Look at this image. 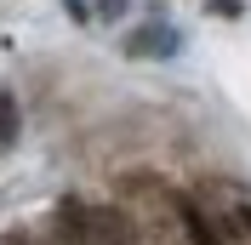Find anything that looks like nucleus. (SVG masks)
Returning <instances> with one entry per match:
<instances>
[{
	"label": "nucleus",
	"mask_w": 251,
	"mask_h": 245,
	"mask_svg": "<svg viewBox=\"0 0 251 245\" xmlns=\"http://www.w3.org/2000/svg\"><path fill=\"white\" fill-rule=\"evenodd\" d=\"M51 240L63 245H92V205L75 194H63L57 205H51Z\"/></svg>",
	"instance_id": "f257e3e1"
},
{
	"label": "nucleus",
	"mask_w": 251,
	"mask_h": 245,
	"mask_svg": "<svg viewBox=\"0 0 251 245\" xmlns=\"http://www.w3.org/2000/svg\"><path fill=\"white\" fill-rule=\"evenodd\" d=\"M92 245H143L126 205H92Z\"/></svg>",
	"instance_id": "f03ea898"
},
{
	"label": "nucleus",
	"mask_w": 251,
	"mask_h": 245,
	"mask_svg": "<svg viewBox=\"0 0 251 245\" xmlns=\"http://www.w3.org/2000/svg\"><path fill=\"white\" fill-rule=\"evenodd\" d=\"M172 211H177V228L188 234V245H228V240H223V228L200 211V199H188V194H183Z\"/></svg>",
	"instance_id": "7ed1b4c3"
},
{
	"label": "nucleus",
	"mask_w": 251,
	"mask_h": 245,
	"mask_svg": "<svg viewBox=\"0 0 251 245\" xmlns=\"http://www.w3.org/2000/svg\"><path fill=\"white\" fill-rule=\"evenodd\" d=\"M172 46H177L172 29H143V34H131V40H126V51H131V57H166Z\"/></svg>",
	"instance_id": "20e7f679"
},
{
	"label": "nucleus",
	"mask_w": 251,
	"mask_h": 245,
	"mask_svg": "<svg viewBox=\"0 0 251 245\" xmlns=\"http://www.w3.org/2000/svg\"><path fill=\"white\" fill-rule=\"evenodd\" d=\"M12 143H17V103L0 97V148H12Z\"/></svg>",
	"instance_id": "39448f33"
},
{
	"label": "nucleus",
	"mask_w": 251,
	"mask_h": 245,
	"mask_svg": "<svg viewBox=\"0 0 251 245\" xmlns=\"http://www.w3.org/2000/svg\"><path fill=\"white\" fill-rule=\"evenodd\" d=\"M131 0H97V23H109V17H126Z\"/></svg>",
	"instance_id": "423d86ee"
},
{
	"label": "nucleus",
	"mask_w": 251,
	"mask_h": 245,
	"mask_svg": "<svg viewBox=\"0 0 251 245\" xmlns=\"http://www.w3.org/2000/svg\"><path fill=\"white\" fill-rule=\"evenodd\" d=\"M211 17H246V0H211Z\"/></svg>",
	"instance_id": "0eeeda50"
},
{
	"label": "nucleus",
	"mask_w": 251,
	"mask_h": 245,
	"mask_svg": "<svg viewBox=\"0 0 251 245\" xmlns=\"http://www.w3.org/2000/svg\"><path fill=\"white\" fill-rule=\"evenodd\" d=\"M63 6H69V17H75V23H86V6H80V0H63Z\"/></svg>",
	"instance_id": "6e6552de"
},
{
	"label": "nucleus",
	"mask_w": 251,
	"mask_h": 245,
	"mask_svg": "<svg viewBox=\"0 0 251 245\" xmlns=\"http://www.w3.org/2000/svg\"><path fill=\"white\" fill-rule=\"evenodd\" d=\"M234 217H240V228H246V234H251V199H246V205H240V211H234Z\"/></svg>",
	"instance_id": "1a4fd4ad"
},
{
	"label": "nucleus",
	"mask_w": 251,
	"mask_h": 245,
	"mask_svg": "<svg viewBox=\"0 0 251 245\" xmlns=\"http://www.w3.org/2000/svg\"><path fill=\"white\" fill-rule=\"evenodd\" d=\"M6 245H34V240H29V234H6Z\"/></svg>",
	"instance_id": "9d476101"
},
{
	"label": "nucleus",
	"mask_w": 251,
	"mask_h": 245,
	"mask_svg": "<svg viewBox=\"0 0 251 245\" xmlns=\"http://www.w3.org/2000/svg\"><path fill=\"white\" fill-rule=\"evenodd\" d=\"M51 245H63V240H51Z\"/></svg>",
	"instance_id": "9b49d317"
},
{
	"label": "nucleus",
	"mask_w": 251,
	"mask_h": 245,
	"mask_svg": "<svg viewBox=\"0 0 251 245\" xmlns=\"http://www.w3.org/2000/svg\"><path fill=\"white\" fill-rule=\"evenodd\" d=\"M0 245H6V240H0Z\"/></svg>",
	"instance_id": "f8f14e48"
}]
</instances>
